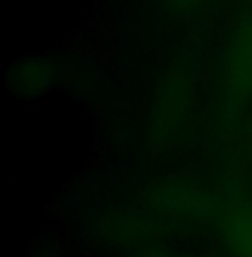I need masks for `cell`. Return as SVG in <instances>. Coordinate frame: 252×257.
I'll return each mask as SVG.
<instances>
[{
	"label": "cell",
	"mask_w": 252,
	"mask_h": 257,
	"mask_svg": "<svg viewBox=\"0 0 252 257\" xmlns=\"http://www.w3.org/2000/svg\"><path fill=\"white\" fill-rule=\"evenodd\" d=\"M221 226L226 246L234 257H252V202L228 200Z\"/></svg>",
	"instance_id": "cell-3"
},
{
	"label": "cell",
	"mask_w": 252,
	"mask_h": 257,
	"mask_svg": "<svg viewBox=\"0 0 252 257\" xmlns=\"http://www.w3.org/2000/svg\"><path fill=\"white\" fill-rule=\"evenodd\" d=\"M226 80L239 98L252 95V16L237 27L228 45Z\"/></svg>",
	"instance_id": "cell-2"
},
{
	"label": "cell",
	"mask_w": 252,
	"mask_h": 257,
	"mask_svg": "<svg viewBox=\"0 0 252 257\" xmlns=\"http://www.w3.org/2000/svg\"><path fill=\"white\" fill-rule=\"evenodd\" d=\"M58 60L53 56H27L7 73V84L16 98H40L58 80Z\"/></svg>",
	"instance_id": "cell-1"
},
{
	"label": "cell",
	"mask_w": 252,
	"mask_h": 257,
	"mask_svg": "<svg viewBox=\"0 0 252 257\" xmlns=\"http://www.w3.org/2000/svg\"><path fill=\"white\" fill-rule=\"evenodd\" d=\"M135 257H177V255H170L166 250H146V253H139Z\"/></svg>",
	"instance_id": "cell-6"
},
{
	"label": "cell",
	"mask_w": 252,
	"mask_h": 257,
	"mask_svg": "<svg viewBox=\"0 0 252 257\" xmlns=\"http://www.w3.org/2000/svg\"><path fill=\"white\" fill-rule=\"evenodd\" d=\"M186 95H188V87L181 80H173L166 84V89L162 91V95L157 98V106H155V131H166L164 126H179L181 115L186 113Z\"/></svg>",
	"instance_id": "cell-4"
},
{
	"label": "cell",
	"mask_w": 252,
	"mask_h": 257,
	"mask_svg": "<svg viewBox=\"0 0 252 257\" xmlns=\"http://www.w3.org/2000/svg\"><path fill=\"white\" fill-rule=\"evenodd\" d=\"M155 202L173 215H199L201 206L206 204V197H201L197 191L181 186V189H168L159 193Z\"/></svg>",
	"instance_id": "cell-5"
}]
</instances>
